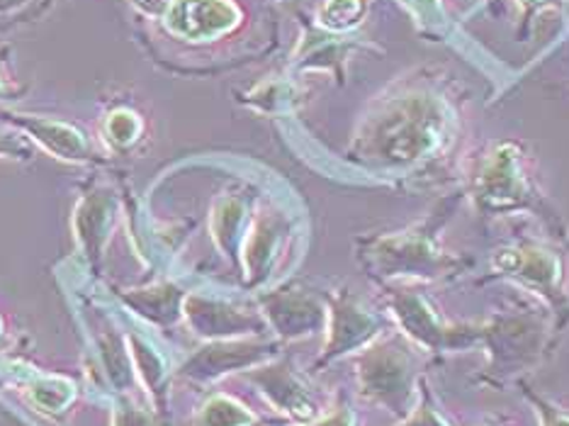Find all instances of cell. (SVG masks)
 <instances>
[{"label": "cell", "mask_w": 569, "mask_h": 426, "mask_svg": "<svg viewBox=\"0 0 569 426\" xmlns=\"http://www.w3.org/2000/svg\"><path fill=\"white\" fill-rule=\"evenodd\" d=\"M458 200L460 198H446L419 225H411L405 231H397V235L375 239L370 256L378 276L438 280L468 268V258L448 254L438 241V231L448 222Z\"/></svg>", "instance_id": "1"}, {"label": "cell", "mask_w": 569, "mask_h": 426, "mask_svg": "<svg viewBox=\"0 0 569 426\" xmlns=\"http://www.w3.org/2000/svg\"><path fill=\"white\" fill-rule=\"evenodd\" d=\"M448 108L431 93H407L385 110L372 129L375 159L413 164L443 145Z\"/></svg>", "instance_id": "2"}, {"label": "cell", "mask_w": 569, "mask_h": 426, "mask_svg": "<svg viewBox=\"0 0 569 426\" xmlns=\"http://www.w3.org/2000/svg\"><path fill=\"white\" fill-rule=\"evenodd\" d=\"M470 192L477 210L485 215L533 212L550 227H560V217L550 210L536 180L526 171V153L516 141H499L470 180Z\"/></svg>", "instance_id": "3"}, {"label": "cell", "mask_w": 569, "mask_h": 426, "mask_svg": "<svg viewBox=\"0 0 569 426\" xmlns=\"http://www.w3.org/2000/svg\"><path fill=\"white\" fill-rule=\"evenodd\" d=\"M491 270L546 298L555 317H558V329L567 325L569 293L562 254L552 251L550 247H540V244H516V247H503L491 256Z\"/></svg>", "instance_id": "4"}, {"label": "cell", "mask_w": 569, "mask_h": 426, "mask_svg": "<svg viewBox=\"0 0 569 426\" xmlns=\"http://www.w3.org/2000/svg\"><path fill=\"white\" fill-rule=\"evenodd\" d=\"M419 380L413 378V356L402 344H382L370 348L360 364V387L363 393L385 405L397 417L407 419L417 407Z\"/></svg>", "instance_id": "5"}, {"label": "cell", "mask_w": 569, "mask_h": 426, "mask_svg": "<svg viewBox=\"0 0 569 426\" xmlns=\"http://www.w3.org/2000/svg\"><path fill=\"white\" fill-rule=\"evenodd\" d=\"M390 305L399 327L423 351H460V348L480 341V325H448L417 290H390Z\"/></svg>", "instance_id": "6"}, {"label": "cell", "mask_w": 569, "mask_h": 426, "mask_svg": "<svg viewBox=\"0 0 569 426\" xmlns=\"http://www.w3.org/2000/svg\"><path fill=\"white\" fill-rule=\"evenodd\" d=\"M480 341L489 348V383H499L511 373L533 366L542 348V327L538 317L516 313L497 315L480 325Z\"/></svg>", "instance_id": "7"}, {"label": "cell", "mask_w": 569, "mask_h": 426, "mask_svg": "<svg viewBox=\"0 0 569 426\" xmlns=\"http://www.w3.org/2000/svg\"><path fill=\"white\" fill-rule=\"evenodd\" d=\"M237 22V10L227 0H186L178 8L176 28L190 37H214Z\"/></svg>", "instance_id": "8"}, {"label": "cell", "mask_w": 569, "mask_h": 426, "mask_svg": "<svg viewBox=\"0 0 569 426\" xmlns=\"http://www.w3.org/2000/svg\"><path fill=\"white\" fill-rule=\"evenodd\" d=\"M382 319L370 315L366 307L358 305H348L339 313V321H336V334H333V346H331V356L333 354H343L346 348L353 346H363L372 341L378 334L382 331Z\"/></svg>", "instance_id": "9"}, {"label": "cell", "mask_w": 569, "mask_h": 426, "mask_svg": "<svg viewBox=\"0 0 569 426\" xmlns=\"http://www.w3.org/2000/svg\"><path fill=\"white\" fill-rule=\"evenodd\" d=\"M360 12H363L360 0H329V3L321 8V22L333 30L351 28V24L358 22Z\"/></svg>", "instance_id": "10"}, {"label": "cell", "mask_w": 569, "mask_h": 426, "mask_svg": "<svg viewBox=\"0 0 569 426\" xmlns=\"http://www.w3.org/2000/svg\"><path fill=\"white\" fill-rule=\"evenodd\" d=\"M419 390H421V403L413 407L411 415L405 419L402 426H452L441 412L433 405V395L429 390V383L426 378H419Z\"/></svg>", "instance_id": "11"}, {"label": "cell", "mask_w": 569, "mask_h": 426, "mask_svg": "<svg viewBox=\"0 0 569 426\" xmlns=\"http://www.w3.org/2000/svg\"><path fill=\"white\" fill-rule=\"evenodd\" d=\"M210 422L212 426H246L253 422V417L229 399H217L214 405H210Z\"/></svg>", "instance_id": "12"}, {"label": "cell", "mask_w": 569, "mask_h": 426, "mask_svg": "<svg viewBox=\"0 0 569 426\" xmlns=\"http://www.w3.org/2000/svg\"><path fill=\"white\" fill-rule=\"evenodd\" d=\"M523 395L528 397V403H533L538 417H540V426H569V415L562 412L560 407L550 405L548 399H542L540 395H536L526 383H521Z\"/></svg>", "instance_id": "13"}, {"label": "cell", "mask_w": 569, "mask_h": 426, "mask_svg": "<svg viewBox=\"0 0 569 426\" xmlns=\"http://www.w3.org/2000/svg\"><path fill=\"white\" fill-rule=\"evenodd\" d=\"M407 3L421 18V22H429L431 28H438V24L446 22L441 0H407Z\"/></svg>", "instance_id": "14"}, {"label": "cell", "mask_w": 569, "mask_h": 426, "mask_svg": "<svg viewBox=\"0 0 569 426\" xmlns=\"http://www.w3.org/2000/svg\"><path fill=\"white\" fill-rule=\"evenodd\" d=\"M321 426H351V412H339V415L331 417L329 422H325Z\"/></svg>", "instance_id": "15"}, {"label": "cell", "mask_w": 569, "mask_h": 426, "mask_svg": "<svg viewBox=\"0 0 569 426\" xmlns=\"http://www.w3.org/2000/svg\"><path fill=\"white\" fill-rule=\"evenodd\" d=\"M523 3H528V6H540V3H546V0H523Z\"/></svg>", "instance_id": "16"}]
</instances>
